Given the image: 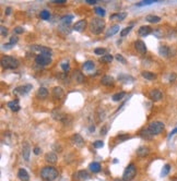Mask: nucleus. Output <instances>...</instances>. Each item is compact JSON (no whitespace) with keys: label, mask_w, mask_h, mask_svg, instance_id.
I'll return each mask as SVG.
<instances>
[{"label":"nucleus","mask_w":177,"mask_h":181,"mask_svg":"<svg viewBox=\"0 0 177 181\" xmlns=\"http://www.w3.org/2000/svg\"><path fill=\"white\" fill-rule=\"evenodd\" d=\"M35 63L41 67H46V65L52 63V57L49 55L38 54L35 57Z\"/></svg>","instance_id":"6"},{"label":"nucleus","mask_w":177,"mask_h":181,"mask_svg":"<svg viewBox=\"0 0 177 181\" xmlns=\"http://www.w3.org/2000/svg\"><path fill=\"white\" fill-rule=\"evenodd\" d=\"M74 177H77V179H79V180L84 181L90 178V175H89L87 171H85V170H80L74 175Z\"/></svg>","instance_id":"23"},{"label":"nucleus","mask_w":177,"mask_h":181,"mask_svg":"<svg viewBox=\"0 0 177 181\" xmlns=\"http://www.w3.org/2000/svg\"><path fill=\"white\" fill-rule=\"evenodd\" d=\"M53 97L55 99H61L63 97V89L59 86L54 87V89H53Z\"/></svg>","instance_id":"16"},{"label":"nucleus","mask_w":177,"mask_h":181,"mask_svg":"<svg viewBox=\"0 0 177 181\" xmlns=\"http://www.w3.org/2000/svg\"><path fill=\"white\" fill-rule=\"evenodd\" d=\"M8 107L12 111H19L20 110L19 99H14V100H11V102H9V103H8Z\"/></svg>","instance_id":"25"},{"label":"nucleus","mask_w":177,"mask_h":181,"mask_svg":"<svg viewBox=\"0 0 177 181\" xmlns=\"http://www.w3.org/2000/svg\"><path fill=\"white\" fill-rule=\"evenodd\" d=\"M0 31H1V36H2V37H5L7 34H8V30H7V27L1 26L0 27Z\"/></svg>","instance_id":"48"},{"label":"nucleus","mask_w":177,"mask_h":181,"mask_svg":"<svg viewBox=\"0 0 177 181\" xmlns=\"http://www.w3.org/2000/svg\"><path fill=\"white\" fill-rule=\"evenodd\" d=\"M95 68V65H94V61H92V60H87V61H85L84 63H83V69H84L85 71H92L93 69Z\"/></svg>","instance_id":"30"},{"label":"nucleus","mask_w":177,"mask_h":181,"mask_svg":"<svg viewBox=\"0 0 177 181\" xmlns=\"http://www.w3.org/2000/svg\"><path fill=\"white\" fill-rule=\"evenodd\" d=\"M32 89V85L31 84H26V85H22V86H18L13 91L14 94L20 95V96H24V95L29 94L30 91Z\"/></svg>","instance_id":"7"},{"label":"nucleus","mask_w":177,"mask_h":181,"mask_svg":"<svg viewBox=\"0 0 177 181\" xmlns=\"http://www.w3.org/2000/svg\"><path fill=\"white\" fill-rule=\"evenodd\" d=\"M18 41H19V38L16 37V36H13V37L10 38V42H9L8 44H5V45H3V48L5 49H9L11 48L12 46H14L16 43H18Z\"/></svg>","instance_id":"33"},{"label":"nucleus","mask_w":177,"mask_h":181,"mask_svg":"<svg viewBox=\"0 0 177 181\" xmlns=\"http://www.w3.org/2000/svg\"><path fill=\"white\" fill-rule=\"evenodd\" d=\"M18 177L21 181H29L30 180V176H29V173L25 169L21 168L19 171H18Z\"/></svg>","instance_id":"22"},{"label":"nucleus","mask_w":177,"mask_h":181,"mask_svg":"<svg viewBox=\"0 0 177 181\" xmlns=\"http://www.w3.org/2000/svg\"><path fill=\"white\" fill-rule=\"evenodd\" d=\"M30 153H31V147L29 145V143H24L22 146V155H23V158L25 160L30 159Z\"/></svg>","instance_id":"15"},{"label":"nucleus","mask_w":177,"mask_h":181,"mask_svg":"<svg viewBox=\"0 0 177 181\" xmlns=\"http://www.w3.org/2000/svg\"><path fill=\"white\" fill-rule=\"evenodd\" d=\"M41 152H42V149H39V147H34V149H33V153L35 155H39L41 154Z\"/></svg>","instance_id":"51"},{"label":"nucleus","mask_w":177,"mask_h":181,"mask_svg":"<svg viewBox=\"0 0 177 181\" xmlns=\"http://www.w3.org/2000/svg\"><path fill=\"white\" fill-rule=\"evenodd\" d=\"M94 12H95L96 15L101 16V18L105 16V14H106V11H105V9H103L102 7H95V8H94Z\"/></svg>","instance_id":"35"},{"label":"nucleus","mask_w":177,"mask_h":181,"mask_svg":"<svg viewBox=\"0 0 177 181\" xmlns=\"http://www.w3.org/2000/svg\"><path fill=\"white\" fill-rule=\"evenodd\" d=\"M139 135L143 139V140H152V138H153V134L150 132V130L148 129V128H145V129L140 130Z\"/></svg>","instance_id":"14"},{"label":"nucleus","mask_w":177,"mask_h":181,"mask_svg":"<svg viewBox=\"0 0 177 181\" xmlns=\"http://www.w3.org/2000/svg\"><path fill=\"white\" fill-rule=\"evenodd\" d=\"M169 170H171V166H169L168 164H166V165L163 167V169H162V171H161V177L167 176L168 173H169Z\"/></svg>","instance_id":"39"},{"label":"nucleus","mask_w":177,"mask_h":181,"mask_svg":"<svg viewBox=\"0 0 177 181\" xmlns=\"http://www.w3.org/2000/svg\"><path fill=\"white\" fill-rule=\"evenodd\" d=\"M173 52L175 54V52H173L172 49L169 48L168 46H166V45H161V46L158 47V54L161 55L162 57H171V56H173Z\"/></svg>","instance_id":"8"},{"label":"nucleus","mask_w":177,"mask_h":181,"mask_svg":"<svg viewBox=\"0 0 177 181\" xmlns=\"http://www.w3.org/2000/svg\"><path fill=\"white\" fill-rule=\"evenodd\" d=\"M33 50H35V52H38L39 54H44V55H49V56H52V49L48 48V47H45V46H33Z\"/></svg>","instance_id":"12"},{"label":"nucleus","mask_w":177,"mask_h":181,"mask_svg":"<svg viewBox=\"0 0 177 181\" xmlns=\"http://www.w3.org/2000/svg\"><path fill=\"white\" fill-rule=\"evenodd\" d=\"M101 82L103 85H105V86H111V85H114L115 80H114V78L111 75H104L103 78H102Z\"/></svg>","instance_id":"20"},{"label":"nucleus","mask_w":177,"mask_h":181,"mask_svg":"<svg viewBox=\"0 0 177 181\" xmlns=\"http://www.w3.org/2000/svg\"><path fill=\"white\" fill-rule=\"evenodd\" d=\"M47 96H48V91H47V89H45V87H39L37 91V97L44 99V98H46Z\"/></svg>","instance_id":"31"},{"label":"nucleus","mask_w":177,"mask_h":181,"mask_svg":"<svg viewBox=\"0 0 177 181\" xmlns=\"http://www.w3.org/2000/svg\"><path fill=\"white\" fill-rule=\"evenodd\" d=\"M57 159H58V157L55 153H47V154L45 155V160H46L47 163H49V164H55V163L57 162Z\"/></svg>","instance_id":"24"},{"label":"nucleus","mask_w":177,"mask_h":181,"mask_svg":"<svg viewBox=\"0 0 177 181\" xmlns=\"http://www.w3.org/2000/svg\"><path fill=\"white\" fill-rule=\"evenodd\" d=\"M72 78H73L74 81H77L78 83H83L85 80L84 75H83V73L81 72V71L79 70H76L73 72V74H72Z\"/></svg>","instance_id":"18"},{"label":"nucleus","mask_w":177,"mask_h":181,"mask_svg":"<svg viewBox=\"0 0 177 181\" xmlns=\"http://www.w3.org/2000/svg\"><path fill=\"white\" fill-rule=\"evenodd\" d=\"M149 97L153 100V102H158V100H161L163 98V94L160 89H152L149 93Z\"/></svg>","instance_id":"10"},{"label":"nucleus","mask_w":177,"mask_h":181,"mask_svg":"<svg viewBox=\"0 0 177 181\" xmlns=\"http://www.w3.org/2000/svg\"><path fill=\"white\" fill-rule=\"evenodd\" d=\"M134 48H136V50L138 52H140V54L145 55L147 54V46H145V42L142 41H136L134 42Z\"/></svg>","instance_id":"11"},{"label":"nucleus","mask_w":177,"mask_h":181,"mask_svg":"<svg viewBox=\"0 0 177 181\" xmlns=\"http://www.w3.org/2000/svg\"><path fill=\"white\" fill-rule=\"evenodd\" d=\"M10 13H11V8H10V7H8V8L5 9V14H7V15H9Z\"/></svg>","instance_id":"56"},{"label":"nucleus","mask_w":177,"mask_h":181,"mask_svg":"<svg viewBox=\"0 0 177 181\" xmlns=\"http://www.w3.org/2000/svg\"><path fill=\"white\" fill-rule=\"evenodd\" d=\"M150 153V149L148 146H140L139 149H137V155L139 157H145Z\"/></svg>","instance_id":"19"},{"label":"nucleus","mask_w":177,"mask_h":181,"mask_svg":"<svg viewBox=\"0 0 177 181\" xmlns=\"http://www.w3.org/2000/svg\"><path fill=\"white\" fill-rule=\"evenodd\" d=\"M115 58H116V60H117V61H119L120 63H123V65H126V63H127V60H126L125 58L123 57V55L117 54Z\"/></svg>","instance_id":"43"},{"label":"nucleus","mask_w":177,"mask_h":181,"mask_svg":"<svg viewBox=\"0 0 177 181\" xmlns=\"http://www.w3.org/2000/svg\"><path fill=\"white\" fill-rule=\"evenodd\" d=\"M127 13L126 12H121V13H115L113 15H111V20H118V21H123L126 19Z\"/></svg>","instance_id":"32"},{"label":"nucleus","mask_w":177,"mask_h":181,"mask_svg":"<svg viewBox=\"0 0 177 181\" xmlns=\"http://www.w3.org/2000/svg\"><path fill=\"white\" fill-rule=\"evenodd\" d=\"M175 79H176V74H175V73H172V74L169 75V82H174Z\"/></svg>","instance_id":"53"},{"label":"nucleus","mask_w":177,"mask_h":181,"mask_svg":"<svg viewBox=\"0 0 177 181\" xmlns=\"http://www.w3.org/2000/svg\"><path fill=\"white\" fill-rule=\"evenodd\" d=\"M23 32H24V28L21 26H18L14 28V33H15V34H22Z\"/></svg>","instance_id":"49"},{"label":"nucleus","mask_w":177,"mask_h":181,"mask_svg":"<svg viewBox=\"0 0 177 181\" xmlns=\"http://www.w3.org/2000/svg\"><path fill=\"white\" fill-rule=\"evenodd\" d=\"M89 168H90V170L92 171V173H100L101 171V164L97 162H93L90 164V166H89Z\"/></svg>","instance_id":"28"},{"label":"nucleus","mask_w":177,"mask_h":181,"mask_svg":"<svg viewBox=\"0 0 177 181\" xmlns=\"http://www.w3.org/2000/svg\"><path fill=\"white\" fill-rule=\"evenodd\" d=\"M41 177L44 181H54L58 178V170L53 166H46L41 170Z\"/></svg>","instance_id":"1"},{"label":"nucleus","mask_w":177,"mask_h":181,"mask_svg":"<svg viewBox=\"0 0 177 181\" xmlns=\"http://www.w3.org/2000/svg\"><path fill=\"white\" fill-rule=\"evenodd\" d=\"M87 20H80V21L76 22V24L73 25V30L76 32H82L87 27Z\"/></svg>","instance_id":"13"},{"label":"nucleus","mask_w":177,"mask_h":181,"mask_svg":"<svg viewBox=\"0 0 177 181\" xmlns=\"http://www.w3.org/2000/svg\"><path fill=\"white\" fill-rule=\"evenodd\" d=\"M126 96V93L125 92H120V93H116V94L113 95L112 99L114 100V102H119V100H121L124 97Z\"/></svg>","instance_id":"36"},{"label":"nucleus","mask_w":177,"mask_h":181,"mask_svg":"<svg viewBox=\"0 0 177 181\" xmlns=\"http://www.w3.org/2000/svg\"><path fill=\"white\" fill-rule=\"evenodd\" d=\"M128 139H130V135H128V134H121V135H118L117 136V140L119 141V142H124V141L128 140Z\"/></svg>","instance_id":"44"},{"label":"nucleus","mask_w":177,"mask_h":181,"mask_svg":"<svg viewBox=\"0 0 177 181\" xmlns=\"http://www.w3.org/2000/svg\"><path fill=\"white\" fill-rule=\"evenodd\" d=\"M105 28V21L100 18H96V19H93L90 23V31L91 33L95 34V35H98L101 34L102 32Z\"/></svg>","instance_id":"2"},{"label":"nucleus","mask_w":177,"mask_h":181,"mask_svg":"<svg viewBox=\"0 0 177 181\" xmlns=\"http://www.w3.org/2000/svg\"><path fill=\"white\" fill-rule=\"evenodd\" d=\"M71 142L77 147H83L84 146V140H83V138H82L79 133H76V134H73L71 136Z\"/></svg>","instance_id":"9"},{"label":"nucleus","mask_w":177,"mask_h":181,"mask_svg":"<svg viewBox=\"0 0 177 181\" xmlns=\"http://www.w3.org/2000/svg\"><path fill=\"white\" fill-rule=\"evenodd\" d=\"M113 60V56L112 55H105V56H103V57L100 58V61L103 62V63H107V62H112Z\"/></svg>","instance_id":"38"},{"label":"nucleus","mask_w":177,"mask_h":181,"mask_svg":"<svg viewBox=\"0 0 177 181\" xmlns=\"http://www.w3.org/2000/svg\"><path fill=\"white\" fill-rule=\"evenodd\" d=\"M93 146L95 147V149H101L104 146V142L103 141H95L94 143H93Z\"/></svg>","instance_id":"46"},{"label":"nucleus","mask_w":177,"mask_h":181,"mask_svg":"<svg viewBox=\"0 0 177 181\" xmlns=\"http://www.w3.org/2000/svg\"><path fill=\"white\" fill-rule=\"evenodd\" d=\"M61 69L63 70V72H68L69 70H70V65H69V63L68 62H63L61 63Z\"/></svg>","instance_id":"45"},{"label":"nucleus","mask_w":177,"mask_h":181,"mask_svg":"<svg viewBox=\"0 0 177 181\" xmlns=\"http://www.w3.org/2000/svg\"><path fill=\"white\" fill-rule=\"evenodd\" d=\"M1 65H2L3 69H10V70H13L19 67V61L18 59H15L14 57H11V56H5V57L1 59Z\"/></svg>","instance_id":"3"},{"label":"nucleus","mask_w":177,"mask_h":181,"mask_svg":"<svg viewBox=\"0 0 177 181\" xmlns=\"http://www.w3.org/2000/svg\"><path fill=\"white\" fill-rule=\"evenodd\" d=\"M137 175V167L134 164H129L128 167L126 168L125 171H124L123 175V180L124 181H131L134 180V178L136 177Z\"/></svg>","instance_id":"4"},{"label":"nucleus","mask_w":177,"mask_h":181,"mask_svg":"<svg viewBox=\"0 0 177 181\" xmlns=\"http://www.w3.org/2000/svg\"><path fill=\"white\" fill-rule=\"evenodd\" d=\"M52 2H54V3H59V5H63V3L67 2V1H66V0H53Z\"/></svg>","instance_id":"52"},{"label":"nucleus","mask_w":177,"mask_h":181,"mask_svg":"<svg viewBox=\"0 0 177 181\" xmlns=\"http://www.w3.org/2000/svg\"><path fill=\"white\" fill-rule=\"evenodd\" d=\"M155 2H158V1H155V0H145V1H141L140 3H137V5L138 7H142V5H149Z\"/></svg>","instance_id":"42"},{"label":"nucleus","mask_w":177,"mask_h":181,"mask_svg":"<svg viewBox=\"0 0 177 181\" xmlns=\"http://www.w3.org/2000/svg\"><path fill=\"white\" fill-rule=\"evenodd\" d=\"M145 20H147L148 22H150V23H158V22L161 21V18L158 15H152V14H150V15L145 16Z\"/></svg>","instance_id":"34"},{"label":"nucleus","mask_w":177,"mask_h":181,"mask_svg":"<svg viewBox=\"0 0 177 181\" xmlns=\"http://www.w3.org/2000/svg\"><path fill=\"white\" fill-rule=\"evenodd\" d=\"M85 2L89 3V5H95L97 1L96 0H85Z\"/></svg>","instance_id":"54"},{"label":"nucleus","mask_w":177,"mask_h":181,"mask_svg":"<svg viewBox=\"0 0 177 181\" xmlns=\"http://www.w3.org/2000/svg\"><path fill=\"white\" fill-rule=\"evenodd\" d=\"M114 181H124V180H123V179H115Z\"/></svg>","instance_id":"57"},{"label":"nucleus","mask_w":177,"mask_h":181,"mask_svg":"<svg viewBox=\"0 0 177 181\" xmlns=\"http://www.w3.org/2000/svg\"><path fill=\"white\" fill-rule=\"evenodd\" d=\"M119 28H120V27H119V25H118V24L112 25V26H111L108 30H107V32H106V34H105V36H106V37H111V36L115 35L116 33H118Z\"/></svg>","instance_id":"21"},{"label":"nucleus","mask_w":177,"mask_h":181,"mask_svg":"<svg viewBox=\"0 0 177 181\" xmlns=\"http://www.w3.org/2000/svg\"><path fill=\"white\" fill-rule=\"evenodd\" d=\"M176 132H177V128H175V129H174V130H173L172 132L169 133V135H168V139H169V138H172L173 135H174V134H175V133H176Z\"/></svg>","instance_id":"55"},{"label":"nucleus","mask_w":177,"mask_h":181,"mask_svg":"<svg viewBox=\"0 0 177 181\" xmlns=\"http://www.w3.org/2000/svg\"><path fill=\"white\" fill-rule=\"evenodd\" d=\"M131 28H132V26H127V27H125V28H123V30L120 31V36L121 37H125L127 34H129L130 33V31H131Z\"/></svg>","instance_id":"41"},{"label":"nucleus","mask_w":177,"mask_h":181,"mask_svg":"<svg viewBox=\"0 0 177 181\" xmlns=\"http://www.w3.org/2000/svg\"><path fill=\"white\" fill-rule=\"evenodd\" d=\"M118 80L124 82V83H132V82L134 81V79L132 78V76L127 75V74H120V75L118 76Z\"/></svg>","instance_id":"27"},{"label":"nucleus","mask_w":177,"mask_h":181,"mask_svg":"<svg viewBox=\"0 0 177 181\" xmlns=\"http://www.w3.org/2000/svg\"><path fill=\"white\" fill-rule=\"evenodd\" d=\"M148 129L150 130V132L152 133L153 135H158V134H161V133L164 131V129H165V124H164L162 121H154V122H151V123L149 124Z\"/></svg>","instance_id":"5"},{"label":"nucleus","mask_w":177,"mask_h":181,"mask_svg":"<svg viewBox=\"0 0 177 181\" xmlns=\"http://www.w3.org/2000/svg\"><path fill=\"white\" fill-rule=\"evenodd\" d=\"M151 33H152V28H151L150 26H141L139 28V31H138V34H139L140 36H142V37H145V36L150 35Z\"/></svg>","instance_id":"17"},{"label":"nucleus","mask_w":177,"mask_h":181,"mask_svg":"<svg viewBox=\"0 0 177 181\" xmlns=\"http://www.w3.org/2000/svg\"><path fill=\"white\" fill-rule=\"evenodd\" d=\"M107 130H108V127H107V126H104V127L101 129V134L105 135L107 133Z\"/></svg>","instance_id":"50"},{"label":"nucleus","mask_w":177,"mask_h":181,"mask_svg":"<svg viewBox=\"0 0 177 181\" xmlns=\"http://www.w3.org/2000/svg\"><path fill=\"white\" fill-rule=\"evenodd\" d=\"M94 54L97 55V56H105L106 55V49L105 48H95L94 49Z\"/></svg>","instance_id":"40"},{"label":"nucleus","mask_w":177,"mask_h":181,"mask_svg":"<svg viewBox=\"0 0 177 181\" xmlns=\"http://www.w3.org/2000/svg\"><path fill=\"white\" fill-rule=\"evenodd\" d=\"M141 75H142V78H145V80H148V81H153V80H155L156 79L155 74L150 72V71H142Z\"/></svg>","instance_id":"26"},{"label":"nucleus","mask_w":177,"mask_h":181,"mask_svg":"<svg viewBox=\"0 0 177 181\" xmlns=\"http://www.w3.org/2000/svg\"><path fill=\"white\" fill-rule=\"evenodd\" d=\"M39 18H41L42 20H45V21H47V20L50 19V12L47 10H43L41 11V13H39Z\"/></svg>","instance_id":"37"},{"label":"nucleus","mask_w":177,"mask_h":181,"mask_svg":"<svg viewBox=\"0 0 177 181\" xmlns=\"http://www.w3.org/2000/svg\"><path fill=\"white\" fill-rule=\"evenodd\" d=\"M72 19H73V15L68 14V15H63V18L60 19V21H61V23H63L65 26H68L71 22H72Z\"/></svg>","instance_id":"29"},{"label":"nucleus","mask_w":177,"mask_h":181,"mask_svg":"<svg viewBox=\"0 0 177 181\" xmlns=\"http://www.w3.org/2000/svg\"><path fill=\"white\" fill-rule=\"evenodd\" d=\"M153 34L156 36L158 38H162L163 37V32H162L161 28H158V30H155L154 32H153Z\"/></svg>","instance_id":"47"}]
</instances>
